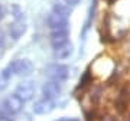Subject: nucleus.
Returning a JSON list of instances; mask_svg holds the SVG:
<instances>
[{"label": "nucleus", "instance_id": "nucleus-4", "mask_svg": "<svg viewBox=\"0 0 130 121\" xmlns=\"http://www.w3.org/2000/svg\"><path fill=\"white\" fill-rule=\"evenodd\" d=\"M14 94H16L23 103H28V101H30V99L35 97V87H33L32 82L23 81V82H20V84L16 87V92Z\"/></svg>", "mask_w": 130, "mask_h": 121}, {"label": "nucleus", "instance_id": "nucleus-14", "mask_svg": "<svg viewBox=\"0 0 130 121\" xmlns=\"http://www.w3.org/2000/svg\"><path fill=\"white\" fill-rule=\"evenodd\" d=\"M0 121H12V120H9V118H6V117H0Z\"/></svg>", "mask_w": 130, "mask_h": 121}, {"label": "nucleus", "instance_id": "nucleus-13", "mask_svg": "<svg viewBox=\"0 0 130 121\" xmlns=\"http://www.w3.org/2000/svg\"><path fill=\"white\" fill-rule=\"evenodd\" d=\"M3 17H5V12H3V9L0 7V20H2Z\"/></svg>", "mask_w": 130, "mask_h": 121}, {"label": "nucleus", "instance_id": "nucleus-8", "mask_svg": "<svg viewBox=\"0 0 130 121\" xmlns=\"http://www.w3.org/2000/svg\"><path fill=\"white\" fill-rule=\"evenodd\" d=\"M68 39H70L68 29L67 30H55V32L51 33V45L54 49L62 46L65 43H68Z\"/></svg>", "mask_w": 130, "mask_h": 121}, {"label": "nucleus", "instance_id": "nucleus-11", "mask_svg": "<svg viewBox=\"0 0 130 121\" xmlns=\"http://www.w3.org/2000/svg\"><path fill=\"white\" fill-rule=\"evenodd\" d=\"M67 6H75V5H78L79 3V0H62Z\"/></svg>", "mask_w": 130, "mask_h": 121}, {"label": "nucleus", "instance_id": "nucleus-6", "mask_svg": "<svg viewBox=\"0 0 130 121\" xmlns=\"http://www.w3.org/2000/svg\"><path fill=\"white\" fill-rule=\"evenodd\" d=\"M62 88H61V84L56 82V81H48L42 85V95L43 98H49V99H54L61 94Z\"/></svg>", "mask_w": 130, "mask_h": 121}, {"label": "nucleus", "instance_id": "nucleus-1", "mask_svg": "<svg viewBox=\"0 0 130 121\" xmlns=\"http://www.w3.org/2000/svg\"><path fill=\"white\" fill-rule=\"evenodd\" d=\"M33 69V64L29 59H16L13 62H10L9 65L6 66L5 69L2 71V76L7 81L10 76L18 75V76H26L30 75Z\"/></svg>", "mask_w": 130, "mask_h": 121}, {"label": "nucleus", "instance_id": "nucleus-7", "mask_svg": "<svg viewBox=\"0 0 130 121\" xmlns=\"http://www.w3.org/2000/svg\"><path fill=\"white\" fill-rule=\"evenodd\" d=\"M54 108H55V104H54L52 99H49V98H42V99H39V101L35 103V105H33V112L38 114V115H46Z\"/></svg>", "mask_w": 130, "mask_h": 121}, {"label": "nucleus", "instance_id": "nucleus-10", "mask_svg": "<svg viewBox=\"0 0 130 121\" xmlns=\"http://www.w3.org/2000/svg\"><path fill=\"white\" fill-rule=\"evenodd\" d=\"M72 52H74V48L68 42V43H65V45H62V46L54 49V56H55L56 59H67V58H70L72 55Z\"/></svg>", "mask_w": 130, "mask_h": 121}, {"label": "nucleus", "instance_id": "nucleus-9", "mask_svg": "<svg viewBox=\"0 0 130 121\" xmlns=\"http://www.w3.org/2000/svg\"><path fill=\"white\" fill-rule=\"evenodd\" d=\"M26 30H28L26 23H25V22H20V20H16L14 23L10 25L9 33L13 39H19V37H22L25 33H26Z\"/></svg>", "mask_w": 130, "mask_h": 121}, {"label": "nucleus", "instance_id": "nucleus-3", "mask_svg": "<svg viewBox=\"0 0 130 121\" xmlns=\"http://www.w3.org/2000/svg\"><path fill=\"white\" fill-rule=\"evenodd\" d=\"M46 22H48V26H49V29H51L52 32H55V30H67L68 29L67 14L59 13L56 10H54L52 13H49Z\"/></svg>", "mask_w": 130, "mask_h": 121}, {"label": "nucleus", "instance_id": "nucleus-12", "mask_svg": "<svg viewBox=\"0 0 130 121\" xmlns=\"http://www.w3.org/2000/svg\"><path fill=\"white\" fill-rule=\"evenodd\" d=\"M55 121H79L78 118H59V120H55Z\"/></svg>", "mask_w": 130, "mask_h": 121}, {"label": "nucleus", "instance_id": "nucleus-2", "mask_svg": "<svg viewBox=\"0 0 130 121\" xmlns=\"http://www.w3.org/2000/svg\"><path fill=\"white\" fill-rule=\"evenodd\" d=\"M45 74L51 81L56 82H62L70 78V68L67 65H61V64H51L45 68Z\"/></svg>", "mask_w": 130, "mask_h": 121}, {"label": "nucleus", "instance_id": "nucleus-5", "mask_svg": "<svg viewBox=\"0 0 130 121\" xmlns=\"http://www.w3.org/2000/svg\"><path fill=\"white\" fill-rule=\"evenodd\" d=\"M23 101L20 98L13 94V95H9V97L5 99V108L6 111L10 112V114H19V112L23 110Z\"/></svg>", "mask_w": 130, "mask_h": 121}]
</instances>
